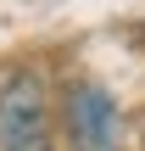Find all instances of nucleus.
<instances>
[{"mask_svg":"<svg viewBox=\"0 0 145 151\" xmlns=\"http://www.w3.org/2000/svg\"><path fill=\"white\" fill-rule=\"evenodd\" d=\"M0 151H50V101L34 67L0 73Z\"/></svg>","mask_w":145,"mask_h":151,"instance_id":"1","label":"nucleus"},{"mask_svg":"<svg viewBox=\"0 0 145 151\" xmlns=\"http://www.w3.org/2000/svg\"><path fill=\"white\" fill-rule=\"evenodd\" d=\"M67 140H73V151H117L123 118H117V101L101 84H73L67 90Z\"/></svg>","mask_w":145,"mask_h":151,"instance_id":"2","label":"nucleus"}]
</instances>
